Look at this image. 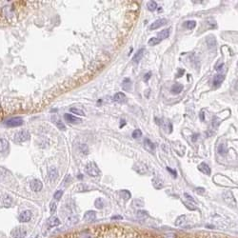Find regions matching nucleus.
Wrapping results in <instances>:
<instances>
[{
  "label": "nucleus",
  "mask_w": 238,
  "mask_h": 238,
  "mask_svg": "<svg viewBox=\"0 0 238 238\" xmlns=\"http://www.w3.org/2000/svg\"><path fill=\"white\" fill-rule=\"evenodd\" d=\"M85 171L86 174H89L91 177H95L98 176L100 174V170L97 167V165L95 162H90L87 164V166L85 167Z\"/></svg>",
  "instance_id": "1"
},
{
  "label": "nucleus",
  "mask_w": 238,
  "mask_h": 238,
  "mask_svg": "<svg viewBox=\"0 0 238 238\" xmlns=\"http://www.w3.org/2000/svg\"><path fill=\"white\" fill-rule=\"evenodd\" d=\"M30 138H31L30 133H29L28 131H25V129L20 131V132H18L14 134V141H16V143H23L25 141H28Z\"/></svg>",
  "instance_id": "2"
},
{
  "label": "nucleus",
  "mask_w": 238,
  "mask_h": 238,
  "mask_svg": "<svg viewBox=\"0 0 238 238\" xmlns=\"http://www.w3.org/2000/svg\"><path fill=\"white\" fill-rule=\"evenodd\" d=\"M23 124V119L21 117H13L11 118L9 120H7L5 122V125L8 126L10 128H16V127H19Z\"/></svg>",
  "instance_id": "3"
},
{
  "label": "nucleus",
  "mask_w": 238,
  "mask_h": 238,
  "mask_svg": "<svg viewBox=\"0 0 238 238\" xmlns=\"http://www.w3.org/2000/svg\"><path fill=\"white\" fill-rule=\"evenodd\" d=\"M12 235L13 238H25L27 235V230L24 228L17 227L12 232Z\"/></svg>",
  "instance_id": "4"
},
{
  "label": "nucleus",
  "mask_w": 238,
  "mask_h": 238,
  "mask_svg": "<svg viewBox=\"0 0 238 238\" xmlns=\"http://www.w3.org/2000/svg\"><path fill=\"white\" fill-rule=\"evenodd\" d=\"M133 170L139 174H145L148 171V167H147V165H145L142 162H137V163L134 164Z\"/></svg>",
  "instance_id": "5"
},
{
  "label": "nucleus",
  "mask_w": 238,
  "mask_h": 238,
  "mask_svg": "<svg viewBox=\"0 0 238 238\" xmlns=\"http://www.w3.org/2000/svg\"><path fill=\"white\" fill-rule=\"evenodd\" d=\"M31 219H32V212L28 211V210L22 212L18 216V220L21 223H27V222L30 221Z\"/></svg>",
  "instance_id": "6"
},
{
  "label": "nucleus",
  "mask_w": 238,
  "mask_h": 238,
  "mask_svg": "<svg viewBox=\"0 0 238 238\" xmlns=\"http://www.w3.org/2000/svg\"><path fill=\"white\" fill-rule=\"evenodd\" d=\"M167 23H168L167 19H165V18L158 19V20H156L155 22H153V24H151V25L150 26V31L157 30V29H159V28L163 27L164 25H166Z\"/></svg>",
  "instance_id": "7"
},
{
  "label": "nucleus",
  "mask_w": 238,
  "mask_h": 238,
  "mask_svg": "<svg viewBox=\"0 0 238 238\" xmlns=\"http://www.w3.org/2000/svg\"><path fill=\"white\" fill-rule=\"evenodd\" d=\"M144 148H145L149 153H154V151H155V145H154V143H153L151 142L150 139H148V138H145L144 139Z\"/></svg>",
  "instance_id": "8"
},
{
  "label": "nucleus",
  "mask_w": 238,
  "mask_h": 238,
  "mask_svg": "<svg viewBox=\"0 0 238 238\" xmlns=\"http://www.w3.org/2000/svg\"><path fill=\"white\" fill-rule=\"evenodd\" d=\"M43 188V184L40 180L38 179H33V181L31 182V189L35 191V192H38L42 190Z\"/></svg>",
  "instance_id": "9"
},
{
  "label": "nucleus",
  "mask_w": 238,
  "mask_h": 238,
  "mask_svg": "<svg viewBox=\"0 0 238 238\" xmlns=\"http://www.w3.org/2000/svg\"><path fill=\"white\" fill-rule=\"evenodd\" d=\"M64 118L68 123H71V124H78L81 122V119H79L74 115H71V113H65L64 114Z\"/></svg>",
  "instance_id": "10"
},
{
  "label": "nucleus",
  "mask_w": 238,
  "mask_h": 238,
  "mask_svg": "<svg viewBox=\"0 0 238 238\" xmlns=\"http://www.w3.org/2000/svg\"><path fill=\"white\" fill-rule=\"evenodd\" d=\"M188 223V217L186 215H180L179 217L175 220V226L176 227H185Z\"/></svg>",
  "instance_id": "11"
},
{
  "label": "nucleus",
  "mask_w": 238,
  "mask_h": 238,
  "mask_svg": "<svg viewBox=\"0 0 238 238\" xmlns=\"http://www.w3.org/2000/svg\"><path fill=\"white\" fill-rule=\"evenodd\" d=\"M96 218V212L93 211H88L84 214V220L87 222H92Z\"/></svg>",
  "instance_id": "12"
},
{
  "label": "nucleus",
  "mask_w": 238,
  "mask_h": 238,
  "mask_svg": "<svg viewBox=\"0 0 238 238\" xmlns=\"http://www.w3.org/2000/svg\"><path fill=\"white\" fill-rule=\"evenodd\" d=\"M113 100L115 101V102L122 104V103H125L127 101V97H126V95H124L123 92H117V93H115V95H114Z\"/></svg>",
  "instance_id": "13"
},
{
  "label": "nucleus",
  "mask_w": 238,
  "mask_h": 238,
  "mask_svg": "<svg viewBox=\"0 0 238 238\" xmlns=\"http://www.w3.org/2000/svg\"><path fill=\"white\" fill-rule=\"evenodd\" d=\"M223 198H224V200L227 202L229 205H234V206L236 205L235 200H234V198H233V194L230 193L229 191H228V192H226V193L223 194Z\"/></svg>",
  "instance_id": "14"
},
{
  "label": "nucleus",
  "mask_w": 238,
  "mask_h": 238,
  "mask_svg": "<svg viewBox=\"0 0 238 238\" xmlns=\"http://www.w3.org/2000/svg\"><path fill=\"white\" fill-rule=\"evenodd\" d=\"M1 12H2L3 16L8 18H10L11 16H13V9L12 6H5L4 8H2Z\"/></svg>",
  "instance_id": "15"
},
{
  "label": "nucleus",
  "mask_w": 238,
  "mask_h": 238,
  "mask_svg": "<svg viewBox=\"0 0 238 238\" xmlns=\"http://www.w3.org/2000/svg\"><path fill=\"white\" fill-rule=\"evenodd\" d=\"M198 170L201 171V172H203L204 174H206V175H210L211 174V168L209 167V165H207L206 163H201L199 166H198Z\"/></svg>",
  "instance_id": "16"
},
{
  "label": "nucleus",
  "mask_w": 238,
  "mask_h": 238,
  "mask_svg": "<svg viewBox=\"0 0 238 238\" xmlns=\"http://www.w3.org/2000/svg\"><path fill=\"white\" fill-rule=\"evenodd\" d=\"M183 88H184V87H183V85H182V84L176 83V84H174V85L171 87V93H172V95H179V93L183 91Z\"/></svg>",
  "instance_id": "17"
},
{
  "label": "nucleus",
  "mask_w": 238,
  "mask_h": 238,
  "mask_svg": "<svg viewBox=\"0 0 238 238\" xmlns=\"http://www.w3.org/2000/svg\"><path fill=\"white\" fill-rule=\"evenodd\" d=\"M58 177V171H57L56 168L50 167L49 169V178L50 181H54V180Z\"/></svg>",
  "instance_id": "18"
},
{
  "label": "nucleus",
  "mask_w": 238,
  "mask_h": 238,
  "mask_svg": "<svg viewBox=\"0 0 238 238\" xmlns=\"http://www.w3.org/2000/svg\"><path fill=\"white\" fill-rule=\"evenodd\" d=\"M144 52H145V49H144V48L138 50L137 53H136L133 55V63H138V62L142 59Z\"/></svg>",
  "instance_id": "19"
},
{
  "label": "nucleus",
  "mask_w": 238,
  "mask_h": 238,
  "mask_svg": "<svg viewBox=\"0 0 238 238\" xmlns=\"http://www.w3.org/2000/svg\"><path fill=\"white\" fill-rule=\"evenodd\" d=\"M224 78H225V75L222 74H218L217 75H216L213 79V86L214 87H219V86L222 84V82L224 81Z\"/></svg>",
  "instance_id": "20"
},
{
  "label": "nucleus",
  "mask_w": 238,
  "mask_h": 238,
  "mask_svg": "<svg viewBox=\"0 0 238 238\" xmlns=\"http://www.w3.org/2000/svg\"><path fill=\"white\" fill-rule=\"evenodd\" d=\"M60 220L56 217V216H52L49 220H48V225L49 227L50 228H53V227H56V226H59L60 225Z\"/></svg>",
  "instance_id": "21"
},
{
  "label": "nucleus",
  "mask_w": 238,
  "mask_h": 238,
  "mask_svg": "<svg viewBox=\"0 0 238 238\" xmlns=\"http://www.w3.org/2000/svg\"><path fill=\"white\" fill-rule=\"evenodd\" d=\"M226 118H228V117H219L218 115H215V116H213V118H212V128H214V129H217L218 127H219V125L221 124V122L224 120V119H226Z\"/></svg>",
  "instance_id": "22"
},
{
  "label": "nucleus",
  "mask_w": 238,
  "mask_h": 238,
  "mask_svg": "<svg viewBox=\"0 0 238 238\" xmlns=\"http://www.w3.org/2000/svg\"><path fill=\"white\" fill-rule=\"evenodd\" d=\"M12 203V199L10 195H8V194H4V195L2 196V204L5 208H9L11 207Z\"/></svg>",
  "instance_id": "23"
},
{
  "label": "nucleus",
  "mask_w": 238,
  "mask_h": 238,
  "mask_svg": "<svg viewBox=\"0 0 238 238\" xmlns=\"http://www.w3.org/2000/svg\"><path fill=\"white\" fill-rule=\"evenodd\" d=\"M153 187L155 189H157V190H160V189H162L163 188V186H164V183H163V181L160 179V178H158V177H155V178H153Z\"/></svg>",
  "instance_id": "24"
},
{
  "label": "nucleus",
  "mask_w": 238,
  "mask_h": 238,
  "mask_svg": "<svg viewBox=\"0 0 238 238\" xmlns=\"http://www.w3.org/2000/svg\"><path fill=\"white\" fill-rule=\"evenodd\" d=\"M170 35V29H165V30L161 31L159 33L157 34V38L159 40H162V39H166L168 38Z\"/></svg>",
  "instance_id": "25"
},
{
  "label": "nucleus",
  "mask_w": 238,
  "mask_h": 238,
  "mask_svg": "<svg viewBox=\"0 0 238 238\" xmlns=\"http://www.w3.org/2000/svg\"><path fill=\"white\" fill-rule=\"evenodd\" d=\"M8 148H9V142L3 138L0 139V153H3V151L7 150Z\"/></svg>",
  "instance_id": "26"
},
{
  "label": "nucleus",
  "mask_w": 238,
  "mask_h": 238,
  "mask_svg": "<svg viewBox=\"0 0 238 238\" xmlns=\"http://www.w3.org/2000/svg\"><path fill=\"white\" fill-rule=\"evenodd\" d=\"M207 43H208V46L210 49H213L216 46V40H215L213 35H210V36L207 37Z\"/></svg>",
  "instance_id": "27"
},
{
  "label": "nucleus",
  "mask_w": 238,
  "mask_h": 238,
  "mask_svg": "<svg viewBox=\"0 0 238 238\" xmlns=\"http://www.w3.org/2000/svg\"><path fill=\"white\" fill-rule=\"evenodd\" d=\"M185 205H186V207L188 208L189 210H191V211H194V210H196V209H197L196 203H195V202H194V200H193V199L186 201Z\"/></svg>",
  "instance_id": "28"
},
{
  "label": "nucleus",
  "mask_w": 238,
  "mask_h": 238,
  "mask_svg": "<svg viewBox=\"0 0 238 238\" xmlns=\"http://www.w3.org/2000/svg\"><path fill=\"white\" fill-rule=\"evenodd\" d=\"M123 89L125 91H131L132 89V82H131V79L129 78H125L123 80Z\"/></svg>",
  "instance_id": "29"
},
{
  "label": "nucleus",
  "mask_w": 238,
  "mask_h": 238,
  "mask_svg": "<svg viewBox=\"0 0 238 238\" xmlns=\"http://www.w3.org/2000/svg\"><path fill=\"white\" fill-rule=\"evenodd\" d=\"M147 8H148L149 11L153 12V11H155L156 8H157V3H156L155 1H149L148 4H147Z\"/></svg>",
  "instance_id": "30"
},
{
  "label": "nucleus",
  "mask_w": 238,
  "mask_h": 238,
  "mask_svg": "<svg viewBox=\"0 0 238 238\" xmlns=\"http://www.w3.org/2000/svg\"><path fill=\"white\" fill-rule=\"evenodd\" d=\"M77 222H78V217H77V216H75V215H71L67 219L68 225H74V224H76Z\"/></svg>",
  "instance_id": "31"
},
{
  "label": "nucleus",
  "mask_w": 238,
  "mask_h": 238,
  "mask_svg": "<svg viewBox=\"0 0 238 238\" xmlns=\"http://www.w3.org/2000/svg\"><path fill=\"white\" fill-rule=\"evenodd\" d=\"M185 26L187 29H189V30H192V29L196 26V22L194 20H190V21H187V22L185 23Z\"/></svg>",
  "instance_id": "32"
},
{
  "label": "nucleus",
  "mask_w": 238,
  "mask_h": 238,
  "mask_svg": "<svg viewBox=\"0 0 238 238\" xmlns=\"http://www.w3.org/2000/svg\"><path fill=\"white\" fill-rule=\"evenodd\" d=\"M148 217V212H145V211H138L137 212V218L140 219V220H143V219H146Z\"/></svg>",
  "instance_id": "33"
},
{
  "label": "nucleus",
  "mask_w": 238,
  "mask_h": 238,
  "mask_svg": "<svg viewBox=\"0 0 238 238\" xmlns=\"http://www.w3.org/2000/svg\"><path fill=\"white\" fill-rule=\"evenodd\" d=\"M95 206L96 207V209H102L104 207V202L102 200V198H97L95 201Z\"/></svg>",
  "instance_id": "34"
},
{
  "label": "nucleus",
  "mask_w": 238,
  "mask_h": 238,
  "mask_svg": "<svg viewBox=\"0 0 238 238\" xmlns=\"http://www.w3.org/2000/svg\"><path fill=\"white\" fill-rule=\"evenodd\" d=\"M160 42H161V40H159L157 37H151V38L149 40L148 44H149L150 46H154V45L159 44Z\"/></svg>",
  "instance_id": "35"
},
{
  "label": "nucleus",
  "mask_w": 238,
  "mask_h": 238,
  "mask_svg": "<svg viewBox=\"0 0 238 238\" xmlns=\"http://www.w3.org/2000/svg\"><path fill=\"white\" fill-rule=\"evenodd\" d=\"M120 196L123 198V199H129V197H131V193H129V191H127V190H123V191H120Z\"/></svg>",
  "instance_id": "36"
},
{
  "label": "nucleus",
  "mask_w": 238,
  "mask_h": 238,
  "mask_svg": "<svg viewBox=\"0 0 238 238\" xmlns=\"http://www.w3.org/2000/svg\"><path fill=\"white\" fill-rule=\"evenodd\" d=\"M70 112H73V113H75L77 115H81V116H84L85 113L82 110H79V109H76V108H71L70 109Z\"/></svg>",
  "instance_id": "37"
},
{
  "label": "nucleus",
  "mask_w": 238,
  "mask_h": 238,
  "mask_svg": "<svg viewBox=\"0 0 238 238\" xmlns=\"http://www.w3.org/2000/svg\"><path fill=\"white\" fill-rule=\"evenodd\" d=\"M133 137L134 138V139H138L140 136L142 135V132L140 131L139 129H134V131L133 132Z\"/></svg>",
  "instance_id": "38"
},
{
  "label": "nucleus",
  "mask_w": 238,
  "mask_h": 238,
  "mask_svg": "<svg viewBox=\"0 0 238 238\" xmlns=\"http://www.w3.org/2000/svg\"><path fill=\"white\" fill-rule=\"evenodd\" d=\"M54 123H55V125L57 126V128L60 129H62V131H64V129H66V127H65L64 123H63L61 120H59V119H57L56 121H54Z\"/></svg>",
  "instance_id": "39"
},
{
  "label": "nucleus",
  "mask_w": 238,
  "mask_h": 238,
  "mask_svg": "<svg viewBox=\"0 0 238 238\" xmlns=\"http://www.w3.org/2000/svg\"><path fill=\"white\" fill-rule=\"evenodd\" d=\"M218 153L220 154H225L227 153V147L225 144H221V145L219 146L218 148Z\"/></svg>",
  "instance_id": "40"
},
{
  "label": "nucleus",
  "mask_w": 238,
  "mask_h": 238,
  "mask_svg": "<svg viewBox=\"0 0 238 238\" xmlns=\"http://www.w3.org/2000/svg\"><path fill=\"white\" fill-rule=\"evenodd\" d=\"M63 195V191H57L54 194H53V198L55 200H59Z\"/></svg>",
  "instance_id": "41"
},
{
  "label": "nucleus",
  "mask_w": 238,
  "mask_h": 238,
  "mask_svg": "<svg viewBox=\"0 0 238 238\" xmlns=\"http://www.w3.org/2000/svg\"><path fill=\"white\" fill-rule=\"evenodd\" d=\"M79 238H92V235L89 232H84L80 234Z\"/></svg>",
  "instance_id": "42"
},
{
  "label": "nucleus",
  "mask_w": 238,
  "mask_h": 238,
  "mask_svg": "<svg viewBox=\"0 0 238 238\" xmlns=\"http://www.w3.org/2000/svg\"><path fill=\"white\" fill-rule=\"evenodd\" d=\"M50 212L54 213L55 211H56V203H54V202H52L50 205Z\"/></svg>",
  "instance_id": "43"
},
{
  "label": "nucleus",
  "mask_w": 238,
  "mask_h": 238,
  "mask_svg": "<svg viewBox=\"0 0 238 238\" xmlns=\"http://www.w3.org/2000/svg\"><path fill=\"white\" fill-rule=\"evenodd\" d=\"M150 75H151V73H150V71H149V73H147L145 75H144V81H145V82H147V81L149 80V79L150 78Z\"/></svg>",
  "instance_id": "44"
},
{
  "label": "nucleus",
  "mask_w": 238,
  "mask_h": 238,
  "mask_svg": "<svg viewBox=\"0 0 238 238\" xmlns=\"http://www.w3.org/2000/svg\"><path fill=\"white\" fill-rule=\"evenodd\" d=\"M134 205L136 206V207H142L143 205H144V203H143V202L141 201H139V200H135L134 201Z\"/></svg>",
  "instance_id": "45"
},
{
  "label": "nucleus",
  "mask_w": 238,
  "mask_h": 238,
  "mask_svg": "<svg viewBox=\"0 0 238 238\" xmlns=\"http://www.w3.org/2000/svg\"><path fill=\"white\" fill-rule=\"evenodd\" d=\"M167 170H168V171H169L170 172H171V174H174V177H176V171H174V170H171V169H170L169 167L167 168Z\"/></svg>",
  "instance_id": "46"
},
{
  "label": "nucleus",
  "mask_w": 238,
  "mask_h": 238,
  "mask_svg": "<svg viewBox=\"0 0 238 238\" xmlns=\"http://www.w3.org/2000/svg\"><path fill=\"white\" fill-rule=\"evenodd\" d=\"M166 238H174V234H170V235L166 236Z\"/></svg>",
  "instance_id": "47"
},
{
  "label": "nucleus",
  "mask_w": 238,
  "mask_h": 238,
  "mask_svg": "<svg viewBox=\"0 0 238 238\" xmlns=\"http://www.w3.org/2000/svg\"><path fill=\"white\" fill-rule=\"evenodd\" d=\"M122 121V123H121V125H120V127L122 128V126H123L124 124H126V121H124V120H121Z\"/></svg>",
  "instance_id": "48"
},
{
  "label": "nucleus",
  "mask_w": 238,
  "mask_h": 238,
  "mask_svg": "<svg viewBox=\"0 0 238 238\" xmlns=\"http://www.w3.org/2000/svg\"><path fill=\"white\" fill-rule=\"evenodd\" d=\"M202 117V120H204V113L203 112H201V114H200V118Z\"/></svg>",
  "instance_id": "49"
}]
</instances>
